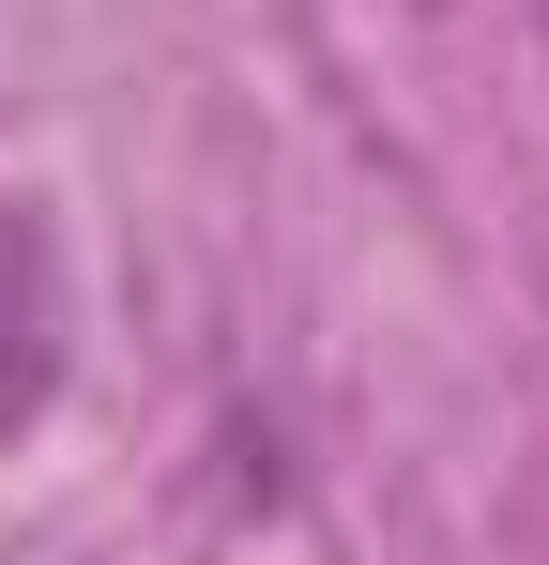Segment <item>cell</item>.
<instances>
[{"label": "cell", "instance_id": "cell-1", "mask_svg": "<svg viewBox=\"0 0 549 565\" xmlns=\"http://www.w3.org/2000/svg\"><path fill=\"white\" fill-rule=\"evenodd\" d=\"M62 397V245L31 199H0V444Z\"/></svg>", "mask_w": 549, "mask_h": 565}]
</instances>
